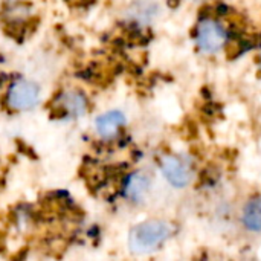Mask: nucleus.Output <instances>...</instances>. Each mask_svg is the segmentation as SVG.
<instances>
[{"label": "nucleus", "instance_id": "nucleus-6", "mask_svg": "<svg viewBox=\"0 0 261 261\" xmlns=\"http://www.w3.org/2000/svg\"><path fill=\"white\" fill-rule=\"evenodd\" d=\"M127 119L125 115L119 110H110L106 112L102 115H99L95 121V130L98 133V136L101 138H113L124 125H125Z\"/></svg>", "mask_w": 261, "mask_h": 261}, {"label": "nucleus", "instance_id": "nucleus-4", "mask_svg": "<svg viewBox=\"0 0 261 261\" xmlns=\"http://www.w3.org/2000/svg\"><path fill=\"white\" fill-rule=\"evenodd\" d=\"M40 101V87L34 81L21 80L8 90V104L14 110H29Z\"/></svg>", "mask_w": 261, "mask_h": 261}, {"label": "nucleus", "instance_id": "nucleus-8", "mask_svg": "<svg viewBox=\"0 0 261 261\" xmlns=\"http://www.w3.org/2000/svg\"><path fill=\"white\" fill-rule=\"evenodd\" d=\"M64 106L70 115L80 116L86 110V99L80 93H69L64 99Z\"/></svg>", "mask_w": 261, "mask_h": 261}, {"label": "nucleus", "instance_id": "nucleus-3", "mask_svg": "<svg viewBox=\"0 0 261 261\" xmlns=\"http://www.w3.org/2000/svg\"><path fill=\"white\" fill-rule=\"evenodd\" d=\"M159 168L165 180L176 190L188 188L193 184V179H194L193 168L187 161H184L179 156H174V154L162 156Z\"/></svg>", "mask_w": 261, "mask_h": 261}, {"label": "nucleus", "instance_id": "nucleus-7", "mask_svg": "<svg viewBox=\"0 0 261 261\" xmlns=\"http://www.w3.org/2000/svg\"><path fill=\"white\" fill-rule=\"evenodd\" d=\"M243 228L255 236L261 234V196L249 199L242 210Z\"/></svg>", "mask_w": 261, "mask_h": 261}, {"label": "nucleus", "instance_id": "nucleus-1", "mask_svg": "<svg viewBox=\"0 0 261 261\" xmlns=\"http://www.w3.org/2000/svg\"><path fill=\"white\" fill-rule=\"evenodd\" d=\"M174 234V228L164 219H150L135 225L128 234V249L138 255L159 251Z\"/></svg>", "mask_w": 261, "mask_h": 261}, {"label": "nucleus", "instance_id": "nucleus-2", "mask_svg": "<svg viewBox=\"0 0 261 261\" xmlns=\"http://www.w3.org/2000/svg\"><path fill=\"white\" fill-rule=\"evenodd\" d=\"M228 40L225 26L216 18H203L196 29V43L203 54H217Z\"/></svg>", "mask_w": 261, "mask_h": 261}, {"label": "nucleus", "instance_id": "nucleus-5", "mask_svg": "<svg viewBox=\"0 0 261 261\" xmlns=\"http://www.w3.org/2000/svg\"><path fill=\"white\" fill-rule=\"evenodd\" d=\"M151 187H153L151 174L144 170H139V171L132 173L127 177L125 185H124V194L130 202L141 203L148 197Z\"/></svg>", "mask_w": 261, "mask_h": 261}]
</instances>
